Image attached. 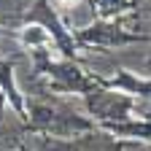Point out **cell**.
<instances>
[{"label":"cell","instance_id":"obj_1","mask_svg":"<svg viewBox=\"0 0 151 151\" xmlns=\"http://www.w3.org/2000/svg\"><path fill=\"white\" fill-rule=\"evenodd\" d=\"M62 6H73V3H78V0H60Z\"/></svg>","mask_w":151,"mask_h":151}]
</instances>
